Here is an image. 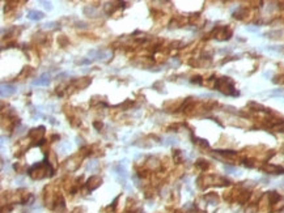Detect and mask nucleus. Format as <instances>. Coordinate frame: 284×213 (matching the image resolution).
<instances>
[{
	"instance_id": "obj_1",
	"label": "nucleus",
	"mask_w": 284,
	"mask_h": 213,
	"mask_svg": "<svg viewBox=\"0 0 284 213\" xmlns=\"http://www.w3.org/2000/svg\"><path fill=\"white\" fill-rule=\"evenodd\" d=\"M217 89L221 90L223 93L225 94H231V96H238V93L235 92V88H233V84H232L231 80L225 77H221L219 81H217Z\"/></svg>"
},
{
	"instance_id": "obj_2",
	"label": "nucleus",
	"mask_w": 284,
	"mask_h": 213,
	"mask_svg": "<svg viewBox=\"0 0 284 213\" xmlns=\"http://www.w3.org/2000/svg\"><path fill=\"white\" fill-rule=\"evenodd\" d=\"M111 55H113V54H111L110 50H97L94 59H97V60H102V62H106V60H109V59L111 58Z\"/></svg>"
},
{
	"instance_id": "obj_3",
	"label": "nucleus",
	"mask_w": 284,
	"mask_h": 213,
	"mask_svg": "<svg viewBox=\"0 0 284 213\" xmlns=\"http://www.w3.org/2000/svg\"><path fill=\"white\" fill-rule=\"evenodd\" d=\"M50 84V75L49 73H43L39 79L33 81V85H38V87H47Z\"/></svg>"
},
{
	"instance_id": "obj_4",
	"label": "nucleus",
	"mask_w": 284,
	"mask_h": 213,
	"mask_svg": "<svg viewBox=\"0 0 284 213\" xmlns=\"http://www.w3.org/2000/svg\"><path fill=\"white\" fill-rule=\"evenodd\" d=\"M13 93H16V87H13V85H5V84L1 85V97H9V96H12Z\"/></svg>"
},
{
	"instance_id": "obj_8",
	"label": "nucleus",
	"mask_w": 284,
	"mask_h": 213,
	"mask_svg": "<svg viewBox=\"0 0 284 213\" xmlns=\"http://www.w3.org/2000/svg\"><path fill=\"white\" fill-rule=\"evenodd\" d=\"M224 169H225V171L227 173H229V174H235L236 171H237V169H236L235 166H231V165H225Z\"/></svg>"
},
{
	"instance_id": "obj_7",
	"label": "nucleus",
	"mask_w": 284,
	"mask_h": 213,
	"mask_svg": "<svg viewBox=\"0 0 284 213\" xmlns=\"http://www.w3.org/2000/svg\"><path fill=\"white\" fill-rule=\"evenodd\" d=\"M97 166H98V162H97L96 160H93V161H89V164H88L87 169H88V170H89V169H90V170H94Z\"/></svg>"
},
{
	"instance_id": "obj_9",
	"label": "nucleus",
	"mask_w": 284,
	"mask_h": 213,
	"mask_svg": "<svg viewBox=\"0 0 284 213\" xmlns=\"http://www.w3.org/2000/svg\"><path fill=\"white\" fill-rule=\"evenodd\" d=\"M84 12L87 13V15H96V9H94L93 7H87V8L84 9Z\"/></svg>"
},
{
	"instance_id": "obj_5",
	"label": "nucleus",
	"mask_w": 284,
	"mask_h": 213,
	"mask_svg": "<svg viewBox=\"0 0 284 213\" xmlns=\"http://www.w3.org/2000/svg\"><path fill=\"white\" fill-rule=\"evenodd\" d=\"M45 16L42 12H38V11H29L28 13V19L33 20V21H38V20H42Z\"/></svg>"
},
{
	"instance_id": "obj_14",
	"label": "nucleus",
	"mask_w": 284,
	"mask_h": 213,
	"mask_svg": "<svg viewBox=\"0 0 284 213\" xmlns=\"http://www.w3.org/2000/svg\"><path fill=\"white\" fill-rule=\"evenodd\" d=\"M247 30L249 31H258V28H253V26H247Z\"/></svg>"
},
{
	"instance_id": "obj_13",
	"label": "nucleus",
	"mask_w": 284,
	"mask_h": 213,
	"mask_svg": "<svg viewBox=\"0 0 284 213\" xmlns=\"http://www.w3.org/2000/svg\"><path fill=\"white\" fill-rule=\"evenodd\" d=\"M42 3L45 4V8H46V9H51V8H53V7H51V4L47 3V1H42Z\"/></svg>"
},
{
	"instance_id": "obj_10",
	"label": "nucleus",
	"mask_w": 284,
	"mask_h": 213,
	"mask_svg": "<svg viewBox=\"0 0 284 213\" xmlns=\"http://www.w3.org/2000/svg\"><path fill=\"white\" fill-rule=\"evenodd\" d=\"M206 199H207V201L208 203H212V204H216L217 203V198L215 196V195H212V196H206Z\"/></svg>"
},
{
	"instance_id": "obj_6",
	"label": "nucleus",
	"mask_w": 284,
	"mask_h": 213,
	"mask_svg": "<svg viewBox=\"0 0 284 213\" xmlns=\"http://www.w3.org/2000/svg\"><path fill=\"white\" fill-rule=\"evenodd\" d=\"M56 26H58L56 22H46V24L43 25V29L45 30H51V29H55Z\"/></svg>"
},
{
	"instance_id": "obj_11",
	"label": "nucleus",
	"mask_w": 284,
	"mask_h": 213,
	"mask_svg": "<svg viewBox=\"0 0 284 213\" xmlns=\"http://www.w3.org/2000/svg\"><path fill=\"white\" fill-rule=\"evenodd\" d=\"M275 130L278 131V132H283V133H284V122L279 123L278 126H275Z\"/></svg>"
},
{
	"instance_id": "obj_12",
	"label": "nucleus",
	"mask_w": 284,
	"mask_h": 213,
	"mask_svg": "<svg viewBox=\"0 0 284 213\" xmlns=\"http://www.w3.org/2000/svg\"><path fill=\"white\" fill-rule=\"evenodd\" d=\"M170 64H172V65H176V67H177V65H179V60H178V59L174 58V59H172V60H170Z\"/></svg>"
}]
</instances>
